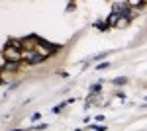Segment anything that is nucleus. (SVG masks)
<instances>
[{
    "instance_id": "nucleus-1",
    "label": "nucleus",
    "mask_w": 147,
    "mask_h": 131,
    "mask_svg": "<svg viewBox=\"0 0 147 131\" xmlns=\"http://www.w3.org/2000/svg\"><path fill=\"white\" fill-rule=\"evenodd\" d=\"M22 57H24V53L20 51V49L12 47V45H6L4 51H2V59H4L6 63H20Z\"/></svg>"
},
{
    "instance_id": "nucleus-2",
    "label": "nucleus",
    "mask_w": 147,
    "mask_h": 131,
    "mask_svg": "<svg viewBox=\"0 0 147 131\" xmlns=\"http://www.w3.org/2000/svg\"><path fill=\"white\" fill-rule=\"evenodd\" d=\"M129 6H131L129 2H116L114 4V14H118V16H129Z\"/></svg>"
},
{
    "instance_id": "nucleus-3",
    "label": "nucleus",
    "mask_w": 147,
    "mask_h": 131,
    "mask_svg": "<svg viewBox=\"0 0 147 131\" xmlns=\"http://www.w3.org/2000/svg\"><path fill=\"white\" fill-rule=\"evenodd\" d=\"M24 59L30 63V65H37V63H43L45 55L41 53H35V51H30V53H24Z\"/></svg>"
},
{
    "instance_id": "nucleus-4",
    "label": "nucleus",
    "mask_w": 147,
    "mask_h": 131,
    "mask_svg": "<svg viewBox=\"0 0 147 131\" xmlns=\"http://www.w3.org/2000/svg\"><path fill=\"white\" fill-rule=\"evenodd\" d=\"M118 20H120V16L112 12V14L108 16V20H106V24H108V26H118Z\"/></svg>"
},
{
    "instance_id": "nucleus-5",
    "label": "nucleus",
    "mask_w": 147,
    "mask_h": 131,
    "mask_svg": "<svg viewBox=\"0 0 147 131\" xmlns=\"http://www.w3.org/2000/svg\"><path fill=\"white\" fill-rule=\"evenodd\" d=\"M129 24V16H120V20H118V28H125Z\"/></svg>"
},
{
    "instance_id": "nucleus-6",
    "label": "nucleus",
    "mask_w": 147,
    "mask_h": 131,
    "mask_svg": "<svg viewBox=\"0 0 147 131\" xmlns=\"http://www.w3.org/2000/svg\"><path fill=\"white\" fill-rule=\"evenodd\" d=\"M100 90H102V84H100V82H98V84H94V86L90 88V96H96Z\"/></svg>"
},
{
    "instance_id": "nucleus-7",
    "label": "nucleus",
    "mask_w": 147,
    "mask_h": 131,
    "mask_svg": "<svg viewBox=\"0 0 147 131\" xmlns=\"http://www.w3.org/2000/svg\"><path fill=\"white\" fill-rule=\"evenodd\" d=\"M112 82H114V84H125V82H127V78H125V77H118V78H114Z\"/></svg>"
},
{
    "instance_id": "nucleus-8",
    "label": "nucleus",
    "mask_w": 147,
    "mask_h": 131,
    "mask_svg": "<svg viewBox=\"0 0 147 131\" xmlns=\"http://www.w3.org/2000/svg\"><path fill=\"white\" fill-rule=\"evenodd\" d=\"M94 26H96L98 30H108V28H110L108 24H104V22H96V24H94Z\"/></svg>"
},
{
    "instance_id": "nucleus-9",
    "label": "nucleus",
    "mask_w": 147,
    "mask_h": 131,
    "mask_svg": "<svg viewBox=\"0 0 147 131\" xmlns=\"http://www.w3.org/2000/svg\"><path fill=\"white\" fill-rule=\"evenodd\" d=\"M41 120V114H39V112H35L34 116H32V121H39Z\"/></svg>"
},
{
    "instance_id": "nucleus-10",
    "label": "nucleus",
    "mask_w": 147,
    "mask_h": 131,
    "mask_svg": "<svg viewBox=\"0 0 147 131\" xmlns=\"http://www.w3.org/2000/svg\"><path fill=\"white\" fill-rule=\"evenodd\" d=\"M108 67H110L108 63H102V65H98L96 69H98V71H104V69H108Z\"/></svg>"
},
{
    "instance_id": "nucleus-11",
    "label": "nucleus",
    "mask_w": 147,
    "mask_h": 131,
    "mask_svg": "<svg viewBox=\"0 0 147 131\" xmlns=\"http://www.w3.org/2000/svg\"><path fill=\"white\" fill-rule=\"evenodd\" d=\"M104 57H106V53H100V55H96V57H94V61H100V59H104Z\"/></svg>"
},
{
    "instance_id": "nucleus-12",
    "label": "nucleus",
    "mask_w": 147,
    "mask_h": 131,
    "mask_svg": "<svg viewBox=\"0 0 147 131\" xmlns=\"http://www.w3.org/2000/svg\"><path fill=\"white\" fill-rule=\"evenodd\" d=\"M141 108H147V98H145V102H143V104H141Z\"/></svg>"
}]
</instances>
